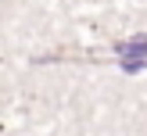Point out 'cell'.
Instances as JSON below:
<instances>
[{"instance_id":"obj_1","label":"cell","mask_w":147,"mask_h":136,"mask_svg":"<svg viewBox=\"0 0 147 136\" xmlns=\"http://www.w3.org/2000/svg\"><path fill=\"white\" fill-rule=\"evenodd\" d=\"M115 54L119 57H133V61H147V36H133V40L115 43Z\"/></svg>"}]
</instances>
